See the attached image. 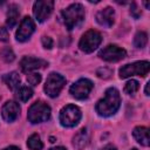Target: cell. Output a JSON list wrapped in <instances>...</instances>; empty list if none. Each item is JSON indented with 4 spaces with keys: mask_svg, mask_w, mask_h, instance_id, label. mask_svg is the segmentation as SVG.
<instances>
[{
    "mask_svg": "<svg viewBox=\"0 0 150 150\" xmlns=\"http://www.w3.org/2000/svg\"><path fill=\"white\" fill-rule=\"evenodd\" d=\"M88 142H89V134H88V130L86 128H82L73 137V145L79 150L83 149L88 144Z\"/></svg>",
    "mask_w": 150,
    "mask_h": 150,
    "instance_id": "obj_16",
    "label": "cell"
},
{
    "mask_svg": "<svg viewBox=\"0 0 150 150\" xmlns=\"http://www.w3.org/2000/svg\"><path fill=\"white\" fill-rule=\"evenodd\" d=\"M101 150H117V148H116L115 145H112V144H107V145L103 146Z\"/></svg>",
    "mask_w": 150,
    "mask_h": 150,
    "instance_id": "obj_29",
    "label": "cell"
},
{
    "mask_svg": "<svg viewBox=\"0 0 150 150\" xmlns=\"http://www.w3.org/2000/svg\"><path fill=\"white\" fill-rule=\"evenodd\" d=\"M81 117H82L81 110L74 104H68L61 109L59 120L62 127L73 128L80 122Z\"/></svg>",
    "mask_w": 150,
    "mask_h": 150,
    "instance_id": "obj_4",
    "label": "cell"
},
{
    "mask_svg": "<svg viewBox=\"0 0 150 150\" xmlns=\"http://www.w3.org/2000/svg\"><path fill=\"white\" fill-rule=\"evenodd\" d=\"M102 42V36L97 30L90 29L88 32H86L80 42H79V47L82 52L84 53H93Z\"/></svg>",
    "mask_w": 150,
    "mask_h": 150,
    "instance_id": "obj_6",
    "label": "cell"
},
{
    "mask_svg": "<svg viewBox=\"0 0 150 150\" xmlns=\"http://www.w3.org/2000/svg\"><path fill=\"white\" fill-rule=\"evenodd\" d=\"M2 80H4V82L6 83V86L11 90H15L20 86V76H19V74L16 71H12V73L6 74L2 77Z\"/></svg>",
    "mask_w": 150,
    "mask_h": 150,
    "instance_id": "obj_17",
    "label": "cell"
},
{
    "mask_svg": "<svg viewBox=\"0 0 150 150\" xmlns=\"http://www.w3.org/2000/svg\"><path fill=\"white\" fill-rule=\"evenodd\" d=\"M46 66H47L46 61H43L41 59L32 57V56H25L20 61V68H21V70L23 73H29V71H33L35 69L43 68Z\"/></svg>",
    "mask_w": 150,
    "mask_h": 150,
    "instance_id": "obj_13",
    "label": "cell"
},
{
    "mask_svg": "<svg viewBox=\"0 0 150 150\" xmlns=\"http://www.w3.org/2000/svg\"><path fill=\"white\" fill-rule=\"evenodd\" d=\"M149 88H150V82H146V84H145V95L146 96H149L150 95V93H149Z\"/></svg>",
    "mask_w": 150,
    "mask_h": 150,
    "instance_id": "obj_30",
    "label": "cell"
},
{
    "mask_svg": "<svg viewBox=\"0 0 150 150\" xmlns=\"http://www.w3.org/2000/svg\"><path fill=\"white\" fill-rule=\"evenodd\" d=\"M63 23L68 30L77 27L84 19V8L81 4H71L61 13Z\"/></svg>",
    "mask_w": 150,
    "mask_h": 150,
    "instance_id": "obj_2",
    "label": "cell"
},
{
    "mask_svg": "<svg viewBox=\"0 0 150 150\" xmlns=\"http://www.w3.org/2000/svg\"><path fill=\"white\" fill-rule=\"evenodd\" d=\"M98 56L100 59L108 61V62H117V61L123 60L127 56V52L125 49L116 45H108L107 47H104L103 49L98 52Z\"/></svg>",
    "mask_w": 150,
    "mask_h": 150,
    "instance_id": "obj_9",
    "label": "cell"
},
{
    "mask_svg": "<svg viewBox=\"0 0 150 150\" xmlns=\"http://www.w3.org/2000/svg\"><path fill=\"white\" fill-rule=\"evenodd\" d=\"M27 81L32 86H38L41 82V75L39 73H28L27 74Z\"/></svg>",
    "mask_w": 150,
    "mask_h": 150,
    "instance_id": "obj_24",
    "label": "cell"
},
{
    "mask_svg": "<svg viewBox=\"0 0 150 150\" xmlns=\"http://www.w3.org/2000/svg\"><path fill=\"white\" fill-rule=\"evenodd\" d=\"M96 21L102 27L110 28L115 21V11L111 7H105V8L101 9L96 14Z\"/></svg>",
    "mask_w": 150,
    "mask_h": 150,
    "instance_id": "obj_14",
    "label": "cell"
},
{
    "mask_svg": "<svg viewBox=\"0 0 150 150\" xmlns=\"http://www.w3.org/2000/svg\"><path fill=\"white\" fill-rule=\"evenodd\" d=\"M131 150H137V149H136V148H132V149H131Z\"/></svg>",
    "mask_w": 150,
    "mask_h": 150,
    "instance_id": "obj_34",
    "label": "cell"
},
{
    "mask_svg": "<svg viewBox=\"0 0 150 150\" xmlns=\"http://www.w3.org/2000/svg\"><path fill=\"white\" fill-rule=\"evenodd\" d=\"M27 146L30 149V150H42L43 148V143L40 138V136L38 134H33L28 137V141H27Z\"/></svg>",
    "mask_w": 150,
    "mask_h": 150,
    "instance_id": "obj_19",
    "label": "cell"
},
{
    "mask_svg": "<svg viewBox=\"0 0 150 150\" xmlns=\"http://www.w3.org/2000/svg\"><path fill=\"white\" fill-rule=\"evenodd\" d=\"M34 30H35L34 21L29 16H25L22 19V21L20 22V26H19V28L16 30L15 38H16V40L19 42H25V41H27L32 36Z\"/></svg>",
    "mask_w": 150,
    "mask_h": 150,
    "instance_id": "obj_11",
    "label": "cell"
},
{
    "mask_svg": "<svg viewBox=\"0 0 150 150\" xmlns=\"http://www.w3.org/2000/svg\"><path fill=\"white\" fill-rule=\"evenodd\" d=\"M41 42H42V46L46 49H50L53 47V43H54L53 40H52V38H49V36H42Z\"/></svg>",
    "mask_w": 150,
    "mask_h": 150,
    "instance_id": "obj_27",
    "label": "cell"
},
{
    "mask_svg": "<svg viewBox=\"0 0 150 150\" xmlns=\"http://www.w3.org/2000/svg\"><path fill=\"white\" fill-rule=\"evenodd\" d=\"M66 84V79L59 73H50L45 83V93L49 97H56Z\"/></svg>",
    "mask_w": 150,
    "mask_h": 150,
    "instance_id": "obj_7",
    "label": "cell"
},
{
    "mask_svg": "<svg viewBox=\"0 0 150 150\" xmlns=\"http://www.w3.org/2000/svg\"><path fill=\"white\" fill-rule=\"evenodd\" d=\"M93 88H94V84L90 80L80 79L69 88V93L73 97L77 98V100H84L89 96Z\"/></svg>",
    "mask_w": 150,
    "mask_h": 150,
    "instance_id": "obj_8",
    "label": "cell"
},
{
    "mask_svg": "<svg viewBox=\"0 0 150 150\" xmlns=\"http://www.w3.org/2000/svg\"><path fill=\"white\" fill-rule=\"evenodd\" d=\"M121 105V96L116 88H108L104 93V97L101 98L96 105L95 110L96 112L102 117H109L112 116Z\"/></svg>",
    "mask_w": 150,
    "mask_h": 150,
    "instance_id": "obj_1",
    "label": "cell"
},
{
    "mask_svg": "<svg viewBox=\"0 0 150 150\" xmlns=\"http://www.w3.org/2000/svg\"><path fill=\"white\" fill-rule=\"evenodd\" d=\"M50 112H52L50 107L47 103H45L43 101H36L35 103H33L29 107L27 118L33 124L42 123V122H46L49 120Z\"/></svg>",
    "mask_w": 150,
    "mask_h": 150,
    "instance_id": "obj_3",
    "label": "cell"
},
{
    "mask_svg": "<svg viewBox=\"0 0 150 150\" xmlns=\"http://www.w3.org/2000/svg\"><path fill=\"white\" fill-rule=\"evenodd\" d=\"M54 8V1L52 0H39L34 2L33 14L39 22H43L49 18Z\"/></svg>",
    "mask_w": 150,
    "mask_h": 150,
    "instance_id": "obj_10",
    "label": "cell"
},
{
    "mask_svg": "<svg viewBox=\"0 0 150 150\" xmlns=\"http://www.w3.org/2000/svg\"><path fill=\"white\" fill-rule=\"evenodd\" d=\"M111 74H112V71H111L110 69L105 68V67L98 68L97 71H96V75H97L98 77H101V79H109V77L111 76Z\"/></svg>",
    "mask_w": 150,
    "mask_h": 150,
    "instance_id": "obj_25",
    "label": "cell"
},
{
    "mask_svg": "<svg viewBox=\"0 0 150 150\" xmlns=\"http://www.w3.org/2000/svg\"><path fill=\"white\" fill-rule=\"evenodd\" d=\"M19 19V8L16 5H11L8 7L7 11V20H6V25L8 28H13Z\"/></svg>",
    "mask_w": 150,
    "mask_h": 150,
    "instance_id": "obj_18",
    "label": "cell"
},
{
    "mask_svg": "<svg viewBox=\"0 0 150 150\" xmlns=\"http://www.w3.org/2000/svg\"><path fill=\"white\" fill-rule=\"evenodd\" d=\"M20 114V107L14 101H7L1 109V116L6 122H14Z\"/></svg>",
    "mask_w": 150,
    "mask_h": 150,
    "instance_id": "obj_12",
    "label": "cell"
},
{
    "mask_svg": "<svg viewBox=\"0 0 150 150\" xmlns=\"http://www.w3.org/2000/svg\"><path fill=\"white\" fill-rule=\"evenodd\" d=\"M146 43H148V34L145 32H142V30L137 32L136 35H135V38H134V45H135V47H137V48H144L146 46Z\"/></svg>",
    "mask_w": 150,
    "mask_h": 150,
    "instance_id": "obj_21",
    "label": "cell"
},
{
    "mask_svg": "<svg viewBox=\"0 0 150 150\" xmlns=\"http://www.w3.org/2000/svg\"><path fill=\"white\" fill-rule=\"evenodd\" d=\"M150 70V63L149 61H136L134 63H129L123 66L120 69V77L121 79H127L134 75H138L144 77L145 75H148Z\"/></svg>",
    "mask_w": 150,
    "mask_h": 150,
    "instance_id": "obj_5",
    "label": "cell"
},
{
    "mask_svg": "<svg viewBox=\"0 0 150 150\" xmlns=\"http://www.w3.org/2000/svg\"><path fill=\"white\" fill-rule=\"evenodd\" d=\"M134 138L142 145L149 146L150 138H149V129L146 127H136L132 131Z\"/></svg>",
    "mask_w": 150,
    "mask_h": 150,
    "instance_id": "obj_15",
    "label": "cell"
},
{
    "mask_svg": "<svg viewBox=\"0 0 150 150\" xmlns=\"http://www.w3.org/2000/svg\"><path fill=\"white\" fill-rule=\"evenodd\" d=\"M8 40H9V34H8L7 28H5V27H0V41H2V42H7Z\"/></svg>",
    "mask_w": 150,
    "mask_h": 150,
    "instance_id": "obj_28",
    "label": "cell"
},
{
    "mask_svg": "<svg viewBox=\"0 0 150 150\" xmlns=\"http://www.w3.org/2000/svg\"><path fill=\"white\" fill-rule=\"evenodd\" d=\"M0 55L2 57V60L5 62H12L14 59H15V55L13 53V50L9 48V47H5L0 50Z\"/></svg>",
    "mask_w": 150,
    "mask_h": 150,
    "instance_id": "obj_23",
    "label": "cell"
},
{
    "mask_svg": "<svg viewBox=\"0 0 150 150\" xmlns=\"http://www.w3.org/2000/svg\"><path fill=\"white\" fill-rule=\"evenodd\" d=\"M144 5H145L146 8H149V2H144Z\"/></svg>",
    "mask_w": 150,
    "mask_h": 150,
    "instance_id": "obj_33",
    "label": "cell"
},
{
    "mask_svg": "<svg viewBox=\"0 0 150 150\" xmlns=\"http://www.w3.org/2000/svg\"><path fill=\"white\" fill-rule=\"evenodd\" d=\"M33 96V90L27 86H21L16 91V97L21 102H27Z\"/></svg>",
    "mask_w": 150,
    "mask_h": 150,
    "instance_id": "obj_20",
    "label": "cell"
},
{
    "mask_svg": "<svg viewBox=\"0 0 150 150\" xmlns=\"http://www.w3.org/2000/svg\"><path fill=\"white\" fill-rule=\"evenodd\" d=\"M2 150H20L18 146H14V145H11V146H7V148H5V149H2Z\"/></svg>",
    "mask_w": 150,
    "mask_h": 150,
    "instance_id": "obj_31",
    "label": "cell"
},
{
    "mask_svg": "<svg viewBox=\"0 0 150 150\" xmlns=\"http://www.w3.org/2000/svg\"><path fill=\"white\" fill-rule=\"evenodd\" d=\"M138 89H139V83L136 80H130L124 86V91L129 95H134Z\"/></svg>",
    "mask_w": 150,
    "mask_h": 150,
    "instance_id": "obj_22",
    "label": "cell"
},
{
    "mask_svg": "<svg viewBox=\"0 0 150 150\" xmlns=\"http://www.w3.org/2000/svg\"><path fill=\"white\" fill-rule=\"evenodd\" d=\"M130 14L131 16H134L135 19H138L141 16V9L138 8L137 4L136 2H132L131 6H130Z\"/></svg>",
    "mask_w": 150,
    "mask_h": 150,
    "instance_id": "obj_26",
    "label": "cell"
},
{
    "mask_svg": "<svg viewBox=\"0 0 150 150\" xmlns=\"http://www.w3.org/2000/svg\"><path fill=\"white\" fill-rule=\"evenodd\" d=\"M49 150H66V148H63V146H55V148H52Z\"/></svg>",
    "mask_w": 150,
    "mask_h": 150,
    "instance_id": "obj_32",
    "label": "cell"
}]
</instances>
